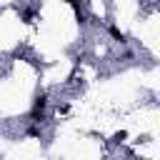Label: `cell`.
I'll list each match as a JSON object with an SVG mask.
<instances>
[{"instance_id":"6da1fadb","label":"cell","mask_w":160,"mask_h":160,"mask_svg":"<svg viewBox=\"0 0 160 160\" xmlns=\"http://www.w3.org/2000/svg\"><path fill=\"white\" fill-rule=\"evenodd\" d=\"M45 102H48V98H45V95H38V98H35V102H32V110H30V112H32V118H40V115H42V110H45Z\"/></svg>"},{"instance_id":"277c9868","label":"cell","mask_w":160,"mask_h":160,"mask_svg":"<svg viewBox=\"0 0 160 160\" xmlns=\"http://www.w3.org/2000/svg\"><path fill=\"white\" fill-rule=\"evenodd\" d=\"M110 32H112V35H115V38H118V40H125V38H122V32H120V30H118V28H110Z\"/></svg>"},{"instance_id":"3957f363","label":"cell","mask_w":160,"mask_h":160,"mask_svg":"<svg viewBox=\"0 0 160 160\" xmlns=\"http://www.w3.org/2000/svg\"><path fill=\"white\" fill-rule=\"evenodd\" d=\"M22 18H25V22H32V18H35V12H32V10H25V15H22Z\"/></svg>"},{"instance_id":"7a4b0ae2","label":"cell","mask_w":160,"mask_h":160,"mask_svg":"<svg viewBox=\"0 0 160 160\" xmlns=\"http://www.w3.org/2000/svg\"><path fill=\"white\" fill-rule=\"evenodd\" d=\"M125 138H128V132H125V130H120V132H115V135H112V140H115V142H122Z\"/></svg>"}]
</instances>
